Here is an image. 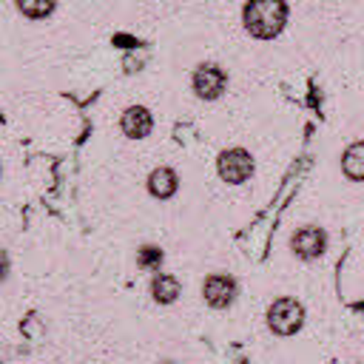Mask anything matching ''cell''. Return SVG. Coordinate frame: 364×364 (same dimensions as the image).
<instances>
[{
    "mask_svg": "<svg viewBox=\"0 0 364 364\" xmlns=\"http://www.w3.org/2000/svg\"><path fill=\"white\" fill-rule=\"evenodd\" d=\"M287 0H247L242 9V26L253 40H273L287 26Z\"/></svg>",
    "mask_w": 364,
    "mask_h": 364,
    "instance_id": "6da1fadb",
    "label": "cell"
},
{
    "mask_svg": "<svg viewBox=\"0 0 364 364\" xmlns=\"http://www.w3.org/2000/svg\"><path fill=\"white\" fill-rule=\"evenodd\" d=\"M216 171H219V179L228 182V185H245L253 171H256V162H253V154L242 145H230L219 154L216 159Z\"/></svg>",
    "mask_w": 364,
    "mask_h": 364,
    "instance_id": "7a4b0ae2",
    "label": "cell"
},
{
    "mask_svg": "<svg viewBox=\"0 0 364 364\" xmlns=\"http://www.w3.org/2000/svg\"><path fill=\"white\" fill-rule=\"evenodd\" d=\"M191 91L205 102L219 100L228 91V71L219 63H199L191 71Z\"/></svg>",
    "mask_w": 364,
    "mask_h": 364,
    "instance_id": "3957f363",
    "label": "cell"
},
{
    "mask_svg": "<svg viewBox=\"0 0 364 364\" xmlns=\"http://www.w3.org/2000/svg\"><path fill=\"white\" fill-rule=\"evenodd\" d=\"M304 321V307L293 296H279L267 307V327L276 336H293Z\"/></svg>",
    "mask_w": 364,
    "mask_h": 364,
    "instance_id": "277c9868",
    "label": "cell"
},
{
    "mask_svg": "<svg viewBox=\"0 0 364 364\" xmlns=\"http://www.w3.org/2000/svg\"><path fill=\"white\" fill-rule=\"evenodd\" d=\"M330 239H327V230L318 228V225H304L299 228L293 236H290V250L296 259L301 262H316L318 256H324Z\"/></svg>",
    "mask_w": 364,
    "mask_h": 364,
    "instance_id": "5b68a950",
    "label": "cell"
},
{
    "mask_svg": "<svg viewBox=\"0 0 364 364\" xmlns=\"http://www.w3.org/2000/svg\"><path fill=\"white\" fill-rule=\"evenodd\" d=\"M236 293H239V284L230 273H210L202 282V299L213 310H228L236 301Z\"/></svg>",
    "mask_w": 364,
    "mask_h": 364,
    "instance_id": "8992f818",
    "label": "cell"
},
{
    "mask_svg": "<svg viewBox=\"0 0 364 364\" xmlns=\"http://www.w3.org/2000/svg\"><path fill=\"white\" fill-rule=\"evenodd\" d=\"M119 131L128 139H145L154 131V114L145 105H128L119 117Z\"/></svg>",
    "mask_w": 364,
    "mask_h": 364,
    "instance_id": "52a82bcc",
    "label": "cell"
},
{
    "mask_svg": "<svg viewBox=\"0 0 364 364\" xmlns=\"http://www.w3.org/2000/svg\"><path fill=\"white\" fill-rule=\"evenodd\" d=\"M145 185H148V193H151L154 199L168 202V199H173L176 191H179V173H176L171 165H156V168L148 173Z\"/></svg>",
    "mask_w": 364,
    "mask_h": 364,
    "instance_id": "ba28073f",
    "label": "cell"
},
{
    "mask_svg": "<svg viewBox=\"0 0 364 364\" xmlns=\"http://www.w3.org/2000/svg\"><path fill=\"white\" fill-rule=\"evenodd\" d=\"M182 296V282L173 273H154L151 276V299L156 304H173Z\"/></svg>",
    "mask_w": 364,
    "mask_h": 364,
    "instance_id": "9c48e42d",
    "label": "cell"
},
{
    "mask_svg": "<svg viewBox=\"0 0 364 364\" xmlns=\"http://www.w3.org/2000/svg\"><path fill=\"white\" fill-rule=\"evenodd\" d=\"M341 171L353 182H364V142H353L341 156Z\"/></svg>",
    "mask_w": 364,
    "mask_h": 364,
    "instance_id": "30bf717a",
    "label": "cell"
},
{
    "mask_svg": "<svg viewBox=\"0 0 364 364\" xmlns=\"http://www.w3.org/2000/svg\"><path fill=\"white\" fill-rule=\"evenodd\" d=\"M14 6L26 20H46L54 14L57 0H14Z\"/></svg>",
    "mask_w": 364,
    "mask_h": 364,
    "instance_id": "8fae6325",
    "label": "cell"
},
{
    "mask_svg": "<svg viewBox=\"0 0 364 364\" xmlns=\"http://www.w3.org/2000/svg\"><path fill=\"white\" fill-rule=\"evenodd\" d=\"M136 264H139L142 270H159V264H162V250H159L156 245H142V247L136 250Z\"/></svg>",
    "mask_w": 364,
    "mask_h": 364,
    "instance_id": "7c38bea8",
    "label": "cell"
},
{
    "mask_svg": "<svg viewBox=\"0 0 364 364\" xmlns=\"http://www.w3.org/2000/svg\"><path fill=\"white\" fill-rule=\"evenodd\" d=\"M9 273H11V259H9V253L0 247V284L9 279Z\"/></svg>",
    "mask_w": 364,
    "mask_h": 364,
    "instance_id": "4fadbf2b",
    "label": "cell"
},
{
    "mask_svg": "<svg viewBox=\"0 0 364 364\" xmlns=\"http://www.w3.org/2000/svg\"><path fill=\"white\" fill-rule=\"evenodd\" d=\"M0 173H3V168H0Z\"/></svg>",
    "mask_w": 364,
    "mask_h": 364,
    "instance_id": "5bb4252c",
    "label": "cell"
}]
</instances>
